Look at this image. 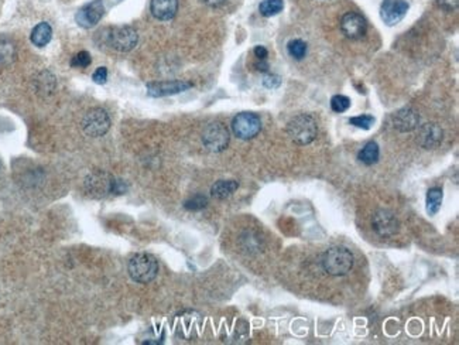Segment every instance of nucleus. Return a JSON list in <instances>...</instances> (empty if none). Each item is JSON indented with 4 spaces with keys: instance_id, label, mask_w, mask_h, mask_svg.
<instances>
[{
    "instance_id": "obj_9",
    "label": "nucleus",
    "mask_w": 459,
    "mask_h": 345,
    "mask_svg": "<svg viewBox=\"0 0 459 345\" xmlns=\"http://www.w3.org/2000/svg\"><path fill=\"white\" fill-rule=\"evenodd\" d=\"M398 220L392 211L379 209L375 212L372 218V228L379 236L390 238L398 232Z\"/></svg>"
},
{
    "instance_id": "obj_23",
    "label": "nucleus",
    "mask_w": 459,
    "mask_h": 345,
    "mask_svg": "<svg viewBox=\"0 0 459 345\" xmlns=\"http://www.w3.org/2000/svg\"><path fill=\"white\" fill-rule=\"evenodd\" d=\"M287 51L293 58L303 60L307 54V42L304 40H300V38L291 40V41H289V45H287Z\"/></svg>"
},
{
    "instance_id": "obj_28",
    "label": "nucleus",
    "mask_w": 459,
    "mask_h": 345,
    "mask_svg": "<svg viewBox=\"0 0 459 345\" xmlns=\"http://www.w3.org/2000/svg\"><path fill=\"white\" fill-rule=\"evenodd\" d=\"M282 83V78L279 75H274V74H267L263 77V85L268 90H274V88H279Z\"/></svg>"
},
{
    "instance_id": "obj_7",
    "label": "nucleus",
    "mask_w": 459,
    "mask_h": 345,
    "mask_svg": "<svg viewBox=\"0 0 459 345\" xmlns=\"http://www.w3.org/2000/svg\"><path fill=\"white\" fill-rule=\"evenodd\" d=\"M232 131L235 136L242 141L253 139L261 131V120L253 112L238 113L232 120Z\"/></svg>"
},
{
    "instance_id": "obj_24",
    "label": "nucleus",
    "mask_w": 459,
    "mask_h": 345,
    "mask_svg": "<svg viewBox=\"0 0 459 345\" xmlns=\"http://www.w3.org/2000/svg\"><path fill=\"white\" fill-rule=\"evenodd\" d=\"M349 123L359 127V129H363V131H369V129L375 123V118L372 115H360V116L351 118Z\"/></svg>"
},
{
    "instance_id": "obj_19",
    "label": "nucleus",
    "mask_w": 459,
    "mask_h": 345,
    "mask_svg": "<svg viewBox=\"0 0 459 345\" xmlns=\"http://www.w3.org/2000/svg\"><path fill=\"white\" fill-rule=\"evenodd\" d=\"M379 156H380V150H379L378 143L369 142L359 152L357 159H359V161H362L366 166H372V164L378 163Z\"/></svg>"
},
{
    "instance_id": "obj_32",
    "label": "nucleus",
    "mask_w": 459,
    "mask_h": 345,
    "mask_svg": "<svg viewBox=\"0 0 459 345\" xmlns=\"http://www.w3.org/2000/svg\"><path fill=\"white\" fill-rule=\"evenodd\" d=\"M202 2L209 8H219L226 2V0H202Z\"/></svg>"
},
{
    "instance_id": "obj_18",
    "label": "nucleus",
    "mask_w": 459,
    "mask_h": 345,
    "mask_svg": "<svg viewBox=\"0 0 459 345\" xmlns=\"http://www.w3.org/2000/svg\"><path fill=\"white\" fill-rule=\"evenodd\" d=\"M239 187V183L235 180H219L211 188V195L216 200H225L232 195Z\"/></svg>"
},
{
    "instance_id": "obj_29",
    "label": "nucleus",
    "mask_w": 459,
    "mask_h": 345,
    "mask_svg": "<svg viewBox=\"0 0 459 345\" xmlns=\"http://www.w3.org/2000/svg\"><path fill=\"white\" fill-rule=\"evenodd\" d=\"M437 3L445 12H453L458 8L459 0H437Z\"/></svg>"
},
{
    "instance_id": "obj_15",
    "label": "nucleus",
    "mask_w": 459,
    "mask_h": 345,
    "mask_svg": "<svg viewBox=\"0 0 459 345\" xmlns=\"http://www.w3.org/2000/svg\"><path fill=\"white\" fill-rule=\"evenodd\" d=\"M442 129L437 123H426L420 127L417 142L424 149H435L442 142Z\"/></svg>"
},
{
    "instance_id": "obj_26",
    "label": "nucleus",
    "mask_w": 459,
    "mask_h": 345,
    "mask_svg": "<svg viewBox=\"0 0 459 345\" xmlns=\"http://www.w3.org/2000/svg\"><path fill=\"white\" fill-rule=\"evenodd\" d=\"M208 205V198L201 195V194H197L194 197H191L190 200H187L186 202H184V207H186V209H190V211H200L202 208H205Z\"/></svg>"
},
{
    "instance_id": "obj_17",
    "label": "nucleus",
    "mask_w": 459,
    "mask_h": 345,
    "mask_svg": "<svg viewBox=\"0 0 459 345\" xmlns=\"http://www.w3.org/2000/svg\"><path fill=\"white\" fill-rule=\"evenodd\" d=\"M53 37V29L49 23H40L31 31V42L37 47L47 46Z\"/></svg>"
},
{
    "instance_id": "obj_2",
    "label": "nucleus",
    "mask_w": 459,
    "mask_h": 345,
    "mask_svg": "<svg viewBox=\"0 0 459 345\" xmlns=\"http://www.w3.org/2000/svg\"><path fill=\"white\" fill-rule=\"evenodd\" d=\"M127 272L137 283H150L159 273V264L150 253H136L130 257Z\"/></svg>"
},
{
    "instance_id": "obj_14",
    "label": "nucleus",
    "mask_w": 459,
    "mask_h": 345,
    "mask_svg": "<svg viewBox=\"0 0 459 345\" xmlns=\"http://www.w3.org/2000/svg\"><path fill=\"white\" fill-rule=\"evenodd\" d=\"M420 116L412 108H403L393 116V125L398 132H411L419 127Z\"/></svg>"
},
{
    "instance_id": "obj_8",
    "label": "nucleus",
    "mask_w": 459,
    "mask_h": 345,
    "mask_svg": "<svg viewBox=\"0 0 459 345\" xmlns=\"http://www.w3.org/2000/svg\"><path fill=\"white\" fill-rule=\"evenodd\" d=\"M229 139H231V136H229L227 129L220 122H212L207 125L202 132L204 146L214 153L223 152L229 145Z\"/></svg>"
},
{
    "instance_id": "obj_12",
    "label": "nucleus",
    "mask_w": 459,
    "mask_h": 345,
    "mask_svg": "<svg viewBox=\"0 0 459 345\" xmlns=\"http://www.w3.org/2000/svg\"><path fill=\"white\" fill-rule=\"evenodd\" d=\"M408 12V3L405 0H383L380 6V17L387 26H396L400 23Z\"/></svg>"
},
{
    "instance_id": "obj_6",
    "label": "nucleus",
    "mask_w": 459,
    "mask_h": 345,
    "mask_svg": "<svg viewBox=\"0 0 459 345\" xmlns=\"http://www.w3.org/2000/svg\"><path fill=\"white\" fill-rule=\"evenodd\" d=\"M111 129V118L102 108H94L82 119V131L90 138H101Z\"/></svg>"
},
{
    "instance_id": "obj_33",
    "label": "nucleus",
    "mask_w": 459,
    "mask_h": 345,
    "mask_svg": "<svg viewBox=\"0 0 459 345\" xmlns=\"http://www.w3.org/2000/svg\"><path fill=\"white\" fill-rule=\"evenodd\" d=\"M255 67H256L257 71H261V72H264V71L268 70V64L266 63V60H259V63H256Z\"/></svg>"
},
{
    "instance_id": "obj_13",
    "label": "nucleus",
    "mask_w": 459,
    "mask_h": 345,
    "mask_svg": "<svg viewBox=\"0 0 459 345\" xmlns=\"http://www.w3.org/2000/svg\"><path fill=\"white\" fill-rule=\"evenodd\" d=\"M341 30L351 40H362L367 33V23L359 13L349 12L341 19Z\"/></svg>"
},
{
    "instance_id": "obj_10",
    "label": "nucleus",
    "mask_w": 459,
    "mask_h": 345,
    "mask_svg": "<svg viewBox=\"0 0 459 345\" xmlns=\"http://www.w3.org/2000/svg\"><path fill=\"white\" fill-rule=\"evenodd\" d=\"M104 13L105 6L102 0H92L90 3L85 5L78 10V13L75 15V20L81 27L92 29L99 23V20L104 17Z\"/></svg>"
},
{
    "instance_id": "obj_27",
    "label": "nucleus",
    "mask_w": 459,
    "mask_h": 345,
    "mask_svg": "<svg viewBox=\"0 0 459 345\" xmlns=\"http://www.w3.org/2000/svg\"><path fill=\"white\" fill-rule=\"evenodd\" d=\"M92 58L88 51H79L74 58L71 60V65L75 68H86L90 64Z\"/></svg>"
},
{
    "instance_id": "obj_22",
    "label": "nucleus",
    "mask_w": 459,
    "mask_h": 345,
    "mask_svg": "<svg viewBox=\"0 0 459 345\" xmlns=\"http://www.w3.org/2000/svg\"><path fill=\"white\" fill-rule=\"evenodd\" d=\"M284 9L283 0H263L259 6V12L264 17H271L279 15Z\"/></svg>"
},
{
    "instance_id": "obj_1",
    "label": "nucleus",
    "mask_w": 459,
    "mask_h": 345,
    "mask_svg": "<svg viewBox=\"0 0 459 345\" xmlns=\"http://www.w3.org/2000/svg\"><path fill=\"white\" fill-rule=\"evenodd\" d=\"M124 182L116 180L106 171H94L85 180V191L92 198H105L111 194H123L126 191Z\"/></svg>"
},
{
    "instance_id": "obj_21",
    "label": "nucleus",
    "mask_w": 459,
    "mask_h": 345,
    "mask_svg": "<svg viewBox=\"0 0 459 345\" xmlns=\"http://www.w3.org/2000/svg\"><path fill=\"white\" fill-rule=\"evenodd\" d=\"M442 198H444V194H442L441 188L434 187V188L428 190V193H427V212L430 215H435L441 209Z\"/></svg>"
},
{
    "instance_id": "obj_3",
    "label": "nucleus",
    "mask_w": 459,
    "mask_h": 345,
    "mask_svg": "<svg viewBox=\"0 0 459 345\" xmlns=\"http://www.w3.org/2000/svg\"><path fill=\"white\" fill-rule=\"evenodd\" d=\"M287 134L294 143L300 146H307L315 141L318 126L312 116L301 113L289 122Z\"/></svg>"
},
{
    "instance_id": "obj_25",
    "label": "nucleus",
    "mask_w": 459,
    "mask_h": 345,
    "mask_svg": "<svg viewBox=\"0 0 459 345\" xmlns=\"http://www.w3.org/2000/svg\"><path fill=\"white\" fill-rule=\"evenodd\" d=\"M331 108L337 113H344L351 108V99L345 95H335L331 99Z\"/></svg>"
},
{
    "instance_id": "obj_5",
    "label": "nucleus",
    "mask_w": 459,
    "mask_h": 345,
    "mask_svg": "<svg viewBox=\"0 0 459 345\" xmlns=\"http://www.w3.org/2000/svg\"><path fill=\"white\" fill-rule=\"evenodd\" d=\"M106 40L111 49L119 53H129L137 46L139 35H137V31L133 27L120 26V27L109 29L106 34Z\"/></svg>"
},
{
    "instance_id": "obj_4",
    "label": "nucleus",
    "mask_w": 459,
    "mask_h": 345,
    "mask_svg": "<svg viewBox=\"0 0 459 345\" xmlns=\"http://www.w3.org/2000/svg\"><path fill=\"white\" fill-rule=\"evenodd\" d=\"M323 266L332 276H345L353 268V255L344 246H334L324 253Z\"/></svg>"
},
{
    "instance_id": "obj_20",
    "label": "nucleus",
    "mask_w": 459,
    "mask_h": 345,
    "mask_svg": "<svg viewBox=\"0 0 459 345\" xmlns=\"http://www.w3.org/2000/svg\"><path fill=\"white\" fill-rule=\"evenodd\" d=\"M16 58V47L13 41L6 37H0V65H8Z\"/></svg>"
},
{
    "instance_id": "obj_11",
    "label": "nucleus",
    "mask_w": 459,
    "mask_h": 345,
    "mask_svg": "<svg viewBox=\"0 0 459 345\" xmlns=\"http://www.w3.org/2000/svg\"><path fill=\"white\" fill-rule=\"evenodd\" d=\"M193 86L191 82L186 81H161V82H152L147 85V94L153 98H161L168 95H175L190 90Z\"/></svg>"
},
{
    "instance_id": "obj_31",
    "label": "nucleus",
    "mask_w": 459,
    "mask_h": 345,
    "mask_svg": "<svg viewBox=\"0 0 459 345\" xmlns=\"http://www.w3.org/2000/svg\"><path fill=\"white\" fill-rule=\"evenodd\" d=\"M253 53H255V57H256L257 60H267V57H268V51H267V49L263 47V46H257V47L253 50Z\"/></svg>"
},
{
    "instance_id": "obj_30",
    "label": "nucleus",
    "mask_w": 459,
    "mask_h": 345,
    "mask_svg": "<svg viewBox=\"0 0 459 345\" xmlns=\"http://www.w3.org/2000/svg\"><path fill=\"white\" fill-rule=\"evenodd\" d=\"M92 79H94V82L97 83H105L108 79V70L105 67H99L94 72V75H92Z\"/></svg>"
},
{
    "instance_id": "obj_16",
    "label": "nucleus",
    "mask_w": 459,
    "mask_h": 345,
    "mask_svg": "<svg viewBox=\"0 0 459 345\" xmlns=\"http://www.w3.org/2000/svg\"><path fill=\"white\" fill-rule=\"evenodd\" d=\"M150 10L159 20H171L178 12V0H152Z\"/></svg>"
}]
</instances>
